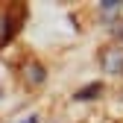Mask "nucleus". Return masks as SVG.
Returning a JSON list of instances; mask_svg holds the SVG:
<instances>
[{"mask_svg":"<svg viewBox=\"0 0 123 123\" xmlns=\"http://www.w3.org/2000/svg\"><path fill=\"white\" fill-rule=\"evenodd\" d=\"M26 123H35V117H29V120H26Z\"/></svg>","mask_w":123,"mask_h":123,"instance_id":"nucleus-3","label":"nucleus"},{"mask_svg":"<svg viewBox=\"0 0 123 123\" xmlns=\"http://www.w3.org/2000/svg\"><path fill=\"white\" fill-rule=\"evenodd\" d=\"M100 91H103V85H100V82H91L88 88H82V91H76V100H94V97L100 94Z\"/></svg>","mask_w":123,"mask_h":123,"instance_id":"nucleus-2","label":"nucleus"},{"mask_svg":"<svg viewBox=\"0 0 123 123\" xmlns=\"http://www.w3.org/2000/svg\"><path fill=\"white\" fill-rule=\"evenodd\" d=\"M21 15H24V9L18 6L15 12H0V47L15 35V29H18V21H21Z\"/></svg>","mask_w":123,"mask_h":123,"instance_id":"nucleus-1","label":"nucleus"}]
</instances>
